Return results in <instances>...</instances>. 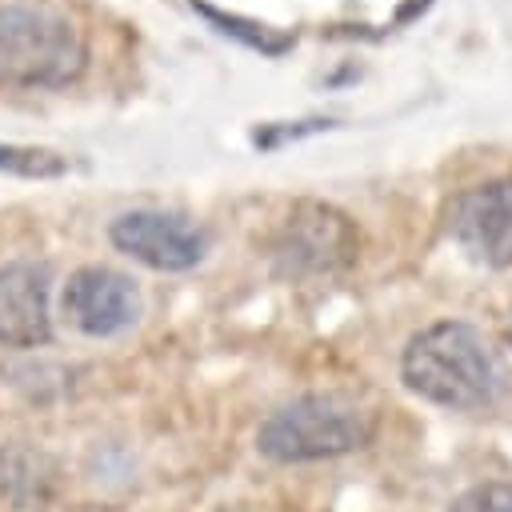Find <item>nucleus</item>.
Masks as SVG:
<instances>
[{"mask_svg":"<svg viewBox=\"0 0 512 512\" xmlns=\"http://www.w3.org/2000/svg\"><path fill=\"white\" fill-rule=\"evenodd\" d=\"M88 44L72 16L44 4H0V88H64Z\"/></svg>","mask_w":512,"mask_h":512,"instance_id":"3","label":"nucleus"},{"mask_svg":"<svg viewBox=\"0 0 512 512\" xmlns=\"http://www.w3.org/2000/svg\"><path fill=\"white\" fill-rule=\"evenodd\" d=\"M508 344H512V316H508Z\"/></svg>","mask_w":512,"mask_h":512,"instance_id":"11","label":"nucleus"},{"mask_svg":"<svg viewBox=\"0 0 512 512\" xmlns=\"http://www.w3.org/2000/svg\"><path fill=\"white\" fill-rule=\"evenodd\" d=\"M448 512H512V480H484L464 488Z\"/></svg>","mask_w":512,"mask_h":512,"instance_id":"10","label":"nucleus"},{"mask_svg":"<svg viewBox=\"0 0 512 512\" xmlns=\"http://www.w3.org/2000/svg\"><path fill=\"white\" fill-rule=\"evenodd\" d=\"M400 380L428 404L472 412L496 400L500 376L484 336L464 320H436L420 328L400 356Z\"/></svg>","mask_w":512,"mask_h":512,"instance_id":"2","label":"nucleus"},{"mask_svg":"<svg viewBox=\"0 0 512 512\" xmlns=\"http://www.w3.org/2000/svg\"><path fill=\"white\" fill-rule=\"evenodd\" d=\"M52 340V272L40 260L0 268V344L44 348Z\"/></svg>","mask_w":512,"mask_h":512,"instance_id":"8","label":"nucleus"},{"mask_svg":"<svg viewBox=\"0 0 512 512\" xmlns=\"http://www.w3.org/2000/svg\"><path fill=\"white\" fill-rule=\"evenodd\" d=\"M360 252V232L356 224L320 200H300L280 232L272 236V260L284 276H324V272H340L344 264H352Z\"/></svg>","mask_w":512,"mask_h":512,"instance_id":"4","label":"nucleus"},{"mask_svg":"<svg viewBox=\"0 0 512 512\" xmlns=\"http://www.w3.org/2000/svg\"><path fill=\"white\" fill-rule=\"evenodd\" d=\"M108 240L116 252L132 256L152 272H188L208 252L204 228H196L176 212H156V208H136L116 216L108 224Z\"/></svg>","mask_w":512,"mask_h":512,"instance_id":"5","label":"nucleus"},{"mask_svg":"<svg viewBox=\"0 0 512 512\" xmlns=\"http://www.w3.org/2000/svg\"><path fill=\"white\" fill-rule=\"evenodd\" d=\"M448 232L484 268L512 264V176L468 188L448 208Z\"/></svg>","mask_w":512,"mask_h":512,"instance_id":"7","label":"nucleus"},{"mask_svg":"<svg viewBox=\"0 0 512 512\" xmlns=\"http://www.w3.org/2000/svg\"><path fill=\"white\" fill-rule=\"evenodd\" d=\"M60 312L76 332L92 340L120 336L140 320V288L116 268L84 264L68 276L60 292Z\"/></svg>","mask_w":512,"mask_h":512,"instance_id":"6","label":"nucleus"},{"mask_svg":"<svg viewBox=\"0 0 512 512\" xmlns=\"http://www.w3.org/2000/svg\"><path fill=\"white\" fill-rule=\"evenodd\" d=\"M64 168H68V160H64L60 152L28 148V144H0V172H16V176L44 180V176H60Z\"/></svg>","mask_w":512,"mask_h":512,"instance_id":"9","label":"nucleus"},{"mask_svg":"<svg viewBox=\"0 0 512 512\" xmlns=\"http://www.w3.org/2000/svg\"><path fill=\"white\" fill-rule=\"evenodd\" d=\"M380 432V408L368 404L360 392L324 388L304 392L276 412L264 416L256 428V452L272 464H312L360 452Z\"/></svg>","mask_w":512,"mask_h":512,"instance_id":"1","label":"nucleus"}]
</instances>
